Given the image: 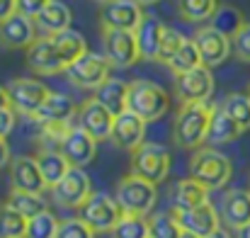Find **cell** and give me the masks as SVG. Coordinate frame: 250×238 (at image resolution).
I'll return each instance as SVG.
<instances>
[{
  "mask_svg": "<svg viewBox=\"0 0 250 238\" xmlns=\"http://www.w3.org/2000/svg\"><path fill=\"white\" fill-rule=\"evenodd\" d=\"M211 114H214V105H209V102H182V107L175 117V127H172L175 144L180 149H189V151L202 149V144L207 141Z\"/></svg>",
  "mask_w": 250,
  "mask_h": 238,
  "instance_id": "cell-1",
  "label": "cell"
},
{
  "mask_svg": "<svg viewBox=\"0 0 250 238\" xmlns=\"http://www.w3.org/2000/svg\"><path fill=\"white\" fill-rule=\"evenodd\" d=\"M170 107V95L166 90L153 83V80H131L129 83V100L126 109L139 114L144 122H156L161 119Z\"/></svg>",
  "mask_w": 250,
  "mask_h": 238,
  "instance_id": "cell-2",
  "label": "cell"
},
{
  "mask_svg": "<svg viewBox=\"0 0 250 238\" xmlns=\"http://www.w3.org/2000/svg\"><path fill=\"white\" fill-rule=\"evenodd\" d=\"M233 165L216 149H197L189 158V177L202 182L207 190H219L231 180Z\"/></svg>",
  "mask_w": 250,
  "mask_h": 238,
  "instance_id": "cell-3",
  "label": "cell"
},
{
  "mask_svg": "<svg viewBox=\"0 0 250 238\" xmlns=\"http://www.w3.org/2000/svg\"><path fill=\"white\" fill-rule=\"evenodd\" d=\"M156 197H158L156 185L139 177V175H134V173L124 175L117 182V190H114V199L119 202L122 212L124 214H136V216H146L153 209Z\"/></svg>",
  "mask_w": 250,
  "mask_h": 238,
  "instance_id": "cell-4",
  "label": "cell"
},
{
  "mask_svg": "<svg viewBox=\"0 0 250 238\" xmlns=\"http://www.w3.org/2000/svg\"><path fill=\"white\" fill-rule=\"evenodd\" d=\"M78 212H81L78 216L95 234H112V229L124 216L119 202L114 197H109V195H102V192H92Z\"/></svg>",
  "mask_w": 250,
  "mask_h": 238,
  "instance_id": "cell-5",
  "label": "cell"
},
{
  "mask_svg": "<svg viewBox=\"0 0 250 238\" xmlns=\"http://www.w3.org/2000/svg\"><path fill=\"white\" fill-rule=\"evenodd\" d=\"M102 51L112 64V68H131L141 59L136 34L129 29L102 27Z\"/></svg>",
  "mask_w": 250,
  "mask_h": 238,
  "instance_id": "cell-6",
  "label": "cell"
},
{
  "mask_svg": "<svg viewBox=\"0 0 250 238\" xmlns=\"http://www.w3.org/2000/svg\"><path fill=\"white\" fill-rule=\"evenodd\" d=\"M131 173L158 185L170 173V153L161 144H141L131 151Z\"/></svg>",
  "mask_w": 250,
  "mask_h": 238,
  "instance_id": "cell-7",
  "label": "cell"
},
{
  "mask_svg": "<svg viewBox=\"0 0 250 238\" xmlns=\"http://www.w3.org/2000/svg\"><path fill=\"white\" fill-rule=\"evenodd\" d=\"M51 95V90L37 78H15L7 85V97H10V107L17 114L24 117H34L39 112V107L46 102V97Z\"/></svg>",
  "mask_w": 250,
  "mask_h": 238,
  "instance_id": "cell-8",
  "label": "cell"
},
{
  "mask_svg": "<svg viewBox=\"0 0 250 238\" xmlns=\"http://www.w3.org/2000/svg\"><path fill=\"white\" fill-rule=\"evenodd\" d=\"M109 71H112V64L107 61L104 54H92L87 51L85 56H81L76 64H71L66 68V76L68 80L76 85V87H83V90H97L100 85H104L109 80Z\"/></svg>",
  "mask_w": 250,
  "mask_h": 238,
  "instance_id": "cell-9",
  "label": "cell"
},
{
  "mask_svg": "<svg viewBox=\"0 0 250 238\" xmlns=\"http://www.w3.org/2000/svg\"><path fill=\"white\" fill-rule=\"evenodd\" d=\"M51 195L56 199L59 207H66V209H81L87 197L92 195V182H90V175L85 173L83 168H71L63 180L51 187Z\"/></svg>",
  "mask_w": 250,
  "mask_h": 238,
  "instance_id": "cell-10",
  "label": "cell"
},
{
  "mask_svg": "<svg viewBox=\"0 0 250 238\" xmlns=\"http://www.w3.org/2000/svg\"><path fill=\"white\" fill-rule=\"evenodd\" d=\"M192 39H194V44H197V49H199L202 66H207V68L221 66V64L229 59V54L233 51L231 37L224 34V32H219V29L211 27V24H209V27H199Z\"/></svg>",
  "mask_w": 250,
  "mask_h": 238,
  "instance_id": "cell-11",
  "label": "cell"
},
{
  "mask_svg": "<svg viewBox=\"0 0 250 238\" xmlns=\"http://www.w3.org/2000/svg\"><path fill=\"white\" fill-rule=\"evenodd\" d=\"M78 127L85 129L92 139L97 141H104V139H112V129H114V114L102 105L97 102L95 97L85 100L83 105L78 107Z\"/></svg>",
  "mask_w": 250,
  "mask_h": 238,
  "instance_id": "cell-12",
  "label": "cell"
},
{
  "mask_svg": "<svg viewBox=\"0 0 250 238\" xmlns=\"http://www.w3.org/2000/svg\"><path fill=\"white\" fill-rule=\"evenodd\" d=\"M27 66L32 73L37 76H56V73H66V64L61 61L54 39L51 37H39L24 54Z\"/></svg>",
  "mask_w": 250,
  "mask_h": 238,
  "instance_id": "cell-13",
  "label": "cell"
},
{
  "mask_svg": "<svg viewBox=\"0 0 250 238\" xmlns=\"http://www.w3.org/2000/svg\"><path fill=\"white\" fill-rule=\"evenodd\" d=\"M39 39V29L32 17L27 15H10L5 22H0V44L5 49H29Z\"/></svg>",
  "mask_w": 250,
  "mask_h": 238,
  "instance_id": "cell-14",
  "label": "cell"
},
{
  "mask_svg": "<svg viewBox=\"0 0 250 238\" xmlns=\"http://www.w3.org/2000/svg\"><path fill=\"white\" fill-rule=\"evenodd\" d=\"M144 10L136 0H109L100 10V22L102 27H114V29H129L136 32V27L144 20Z\"/></svg>",
  "mask_w": 250,
  "mask_h": 238,
  "instance_id": "cell-15",
  "label": "cell"
},
{
  "mask_svg": "<svg viewBox=\"0 0 250 238\" xmlns=\"http://www.w3.org/2000/svg\"><path fill=\"white\" fill-rule=\"evenodd\" d=\"M175 90L182 102H207L214 92V76L211 68L199 66L185 76L175 78Z\"/></svg>",
  "mask_w": 250,
  "mask_h": 238,
  "instance_id": "cell-16",
  "label": "cell"
},
{
  "mask_svg": "<svg viewBox=\"0 0 250 238\" xmlns=\"http://www.w3.org/2000/svg\"><path fill=\"white\" fill-rule=\"evenodd\" d=\"M59 151L66 156V160L73 168H85L87 163H92L95 153H97V139H92L85 129H81L78 124L66 134V139L61 141Z\"/></svg>",
  "mask_w": 250,
  "mask_h": 238,
  "instance_id": "cell-17",
  "label": "cell"
},
{
  "mask_svg": "<svg viewBox=\"0 0 250 238\" xmlns=\"http://www.w3.org/2000/svg\"><path fill=\"white\" fill-rule=\"evenodd\" d=\"M146 124L139 114L134 112H122L114 117V129H112V141L114 146L124 149V151H136L141 144H144V136H146Z\"/></svg>",
  "mask_w": 250,
  "mask_h": 238,
  "instance_id": "cell-18",
  "label": "cell"
},
{
  "mask_svg": "<svg viewBox=\"0 0 250 238\" xmlns=\"http://www.w3.org/2000/svg\"><path fill=\"white\" fill-rule=\"evenodd\" d=\"M10 182H12V190H22V192H34V195H42L46 187L44 182V175L39 170V163L37 158H29V156H17L10 163Z\"/></svg>",
  "mask_w": 250,
  "mask_h": 238,
  "instance_id": "cell-19",
  "label": "cell"
},
{
  "mask_svg": "<svg viewBox=\"0 0 250 238\" xmlns=\"http://www.w3.org/2000/svg\"><path fill=\"white\" fill-rule=\"evenodd\" d=\"M172 216L177 219V224L182 226V231L197 234L199 238L209 236L211 231H216L221 226L219 212L214 209L211 202H204V204H199L194 209H187V212H172Z\"/></svg>",
  "mask_w": 250,
  "mask_h": 238,
  "instance_id": "cell-20",
  "label": "cell"
},
{
  "mask_svg": "<svg viewBox=\"0 0 250 238\" xmlns=\"http://www.w3.org/2000/svg\"><path fill=\"white\" fill-rule=\"evenodd\" d=\"M221 221L238 231L250 224V190H229L221 199Z\"/></svg>",
  "mask_w": 250,
  "mask_h": 238,
  "instance_id": "cell-21",
  "label": "cell"
},
{
  "mask_svg": "<svg viewBox=\"0 0 250 238\" xmlns=\"http://www.w3.org/2000/svg\"><path fill=\"white\" fill-rule=\"evenodd\" d=\"M166 24L156 17V15H144L141 24L136 27V44H139V54L144 61H158V49H161V39H163Z\"/></svg>",
  "mask_w": 250,
  "mask_h": 238,
  "instance_id": "cell-22",
  "label": "cell"
},
{
  "mask_svg": "<svg viewBox=\"0 0 250 238\" xmlns=\"http://www.w3.org/2000/svg\"><path fill=\"white\" fill-rule=\"evenodd\" d=\"M71 7L61 0H51L37 17H34V24L39 29V37H54L59 32H66L71 29Z\"/></svg>",
  "mask_w": 250,
  "mask_h": 238,
  "instance_id": "cell-23",
  "label": "cell"
},
{
  "mask_svg": "<svg viewBox=\"0 0 250 238\" xmlns=\"http://www.w3.org/2000/svg\"><path fill=\"white\" fill-rule=\"evenodd\" d=\"M76 114H78V107L73 105V100L68 95L51 92L32 119L37 124H63V122H71Z\"/></svg>",
  "mask_w": 250,
  "mask_h": 238,
  "instance_id": "cell-24",
  "label": "cell"
},
{
  "mask_svg": "<svg viewBox=\"0 0 250 238\" xmlns=\"http://www.w3.org/2000/svg\"><path fill=\"white\" fill-rule=\"evenodd\" d=\"M209 202V190L197 182L194 177H187V180H177L170 190V204H172V212H187V209H194L199 204Z\"/></svg>",
  "mask_w": 250,
  "mask_h": 238,
  "instance_id": "cell-25",
  "label": "cell"
},
{
  "mask_svg": "<svg viewBox=\"0 0 250 238\" xmlns=\"http://www.w3.org/2000/svg\"><path fill=\"white\" fill-rule=\"evenodd\" d=\"M34 158H37V163H39V170H42L44 182H46L49 190L56 187V185L63 180V175L73 168L59 149H39Z\"/></svg>",
  "mask_w": 250,
  "mask_h": 238,
  "instance_id": "cell-26",
  "label": "cell"
},
{
  "mask_svg": "<svg viewBox=\"0 0 250 238\" xmlns=\"http://www.w3.org/2000/svg\"><path fill=\"white\" fill-rule=\"evenodd\" d=\"M241 134H243V129H241L221 107H214L211 124H209V131H207V144H211V146L231 144V141H236Z\"/></svg>",
  "mask_w": 250,
  "mask_h": 238,
  "instance_id": "cell-27",
  "label": "cell"
},
{
  "mask_svg": "<svg viewBox=\"0 0 250 238\" xmlns=\"http://www.w3.org/2000/svg\"><path fill=\"white\" fill-rule=\"evenodd\" d=\"M97 102H102L114 117L126 112V100H129V83L117 78H109L104 85H100L92 95Z\"/></svg>",
  "mask_w": 250,
  "mask_h": 238,
  "instance_id": "cell-28",
  "label": "cell"
},
{
  "mask_svg": "<svg viewBox=\"0 0 250 238\" xmlns=\"http://www.w3.org/2000/svg\"><path fill=\"white\" fill-rule=\"evenodd\" d=\"M51 39H54V46H56V51H59L61 61L66 64V68H68L71 64H76L81 56L87 54V42H85L83 34H81V32H76V29L59 32V34H54Z\"/></svg>",
  "mask_w": 250,
  "mask_h": 238,
  "instance_id": "cell-29",
  "label": "cell"
},
{
  "mask_svg": "<svg viewBox=\"0 0 250 238\" xmlns=\"http://www.w3.org/2000/svg\"><path fill=\"white\" fill-rule=\"evenodd\" d=\"M166 66L172 71L175 78H177V76H185V73H189V71H194V68H199V66H202V56H199V49H197L194 39H187V42L182 44V49L167 61Z\"/></svg>",
  "mask_w": 250,
  "mask_h": 238,
  "instance_id": "cell-30",
  "label": "cell"
},
{
  "mask_svg": "<svg viewBox=\"0 0 250 238\" xmlns=\"http://www.w3.org/2000/svg\"><path fill=\"white\" fill-rule=\"evenodd\" d=\"M219 2L216 0H177V12L187 22H207L216 15Z\"/></svg>",
  "mask_w": 250,
  "mask_h": 238,
  "instance_id": "cell-31",
  "label": "cell"
},
{
  "mask_svg": "<svg viewBox=\"0 0 250 238\" xmlns=\"http://www.w3.org/2000/svg\"><path fill=\"white\" fill-rule=\"evenodd\" d=\"M27 221L29 219L20 214L15 207H10L7 202L0 204V238H24Z\"/></svg>",
  "mask_w": 250,
  "mask_h": 238,
  "instance_id": "cell-32",
  "label": "cell"
},
{
  "mask_svg": "<svg viewBox=\"0 0 250 238\" xmlns=\"http://www.w3.org/2000/svg\"><path fill=\"white\" fill-rule=\"evenodd\" d=\"M221 109H224L243 131L250 129V97L248 95H241V92L226 95L224 102H221Z\"/></svg>",
  "mask_w": 250,
  "mask_h": 238,
  "instance_id": "cell-33",
  "label": "cell"
},
{
  "mask_svg": "<svg viewBox=\"0 0 250 238\" xmlns=\"http://www.w3.org/2000/svg\"><path fill=\"white\" fill-rule=\"evenodd\" d=\"M7 204L15 207L20 214H24L27 219L46 212V204L42 199V195H34V192H22V190H10L7 195Z\"/></svg>",
  "mask_w": 250,
  "mask_h": 238,
  "instance_id": "cell-34",
  "label": "cell"
},
{
  "mask_svg": "<svg viewBox=\"0 0 250 238\" xmlns=\"http://www.w3.org/2000/svg\"><path fill=\"white\" fill-rule=\"evenodd\" d=\"M59 226H61V221L46 209V212H42V214H37L27 221L24 238H56L59 236Z\"/></svg>",
  "mask_w": 250,
  "mask_h": 238,
  "instance_id": "cell-35",
  "label": "cell"
},
{
  "mask_svg": "<svg viewBox=\"0 0 250 238\" xmlns=\"http://www.w3.org/2000/svg\"><path fill=\"white\" fill-rule=\"evenodd\" d=\"M112 238H151L148 234V219L136 214H124L119 224L112 229Z\"/></svg>",
  "mask_w": 250,
  "mask_h": 238,
  "instance_id": "cell-36",
  "label": "cell"
},
{
  "mask_svg": "<svg viewBox=\"0 0 250 238\" xmlns=\"http://www.w3.org/2000/svg\"><path fill=\"white\" fill-rule=\"evenodd\" d=\"M211 20H214V24H211V27H216L219 32H224V34H229V37H233V34L246 24L243 12H241V10H236V7H231V5L219 7V10H216V15H214Z\"/></svg>",
  "mask_w": 250,
  "mask_h": 238,
  "instance_id": "cell-37",
  "label": "cell"
},
{
  "mask_svg": "<svg viewBox=\"0 0 250 238\" xmlns=\"http://www.w3.org/2000/svg\"><path fill=\"white\" fill-rule=\"evenodd\" d=\"M148 234L151 238H180L182 226L172 214H153L148 219Z\"/></svg>",
  "mask_w": 250,
  "mask_h": 238,
  "instance_id": "cell-38",
  "label": "cell"
},
{
  "mask_svg": "<svg viewBox=\"0 0 250 238\" xmlns=\"http://www.w3.org/2000/svg\"><path fill=\"white\" fill-rule=\"evenodd\" d=\"M187 39L177 32V29H172V27H166V32H163V39H161V49H158V61L161 64H167L180 49H182V44H185Z\"/></svg>",
  "mask_w": 250,
  "mask_h": 238,
  "instance_id": "cell-39",
  "label": "cell"
},
{
  "mask_svg": "<svg viewBox=\"0 0 250 238\" xmlns=\"http://www.w3.org/2000/svg\"><path fill=\"white\" fill-rule=\"evenodd\" d=\"M56 238H95V231L85 224L81 216H76V219H63L61 221Z\"/></svg>",
  "mask_w": 250,
  "mask_h": 238,
  "instance_id": "cell-40",
  "label": "cell"
},
{
  "mask_svg": "<svg viewBox=\"0 0 250 238\" xmlns=\"http://www.w3.org/2000/svg\"><path fill=\"white\" fill-rule=\"evenodd\" d=\"M231 44H233V54H236L243 64H250V22H246V24L231 37Z\"/></svg>",
  "mask_w": 250,
  "mask_h": 238,
  "instance_id": "cell-41",
  "label": "cell"
},
{
  "mask_svg": "<svg viewBox=\"0 0 250 238\" xmlns=\"http://www.w3.org/2000/svg\"><path fill=\"white\" fill-rule=\"evenodd\" d=\"M51 0H17V12L20 15H27V17H37Z\"/></svg>",
  "mask_w": 250,
  "mask_h": 238,
  "instance_id": "cell-42",
  "label": "cell"
},
{
  "mask_svg": "<svg viewBox=\"0 0 250 238\" xmlns=\"http://www.w3.org/2000/svg\"><path fill=\"white\" fill-rule=\"evenodd\" d=\"M15 119H17V112L7 105V107H0V136L7 139V134L15 129Z\"/></svg>",
  "mask_w": 250,
  "mask_h": 238,
  "instance_id": "cell-43",
  "label": "cell"
},
{
  "mask_svg": "<svg viewBox=\"0 0 250 238\" xmlns=\"http://www.w3.org/2000/svg\"><path fill=\"white\" fill-rule=\"evenodd\" d=\"M15 12H17V0H0V22H5Z\"/></svg>",
  "mask_w": 250,
  "mask_h": 238,
  "instance_id": "cell-44",
  "label": "cell"
},
{
  "mask_svg": "<svg viewBox=\"0 0 250 238\" xmlns=\"http://www.w3.org/2000/svg\"><path fill=\"white\" fill-rule=\"evenodd\" d=\"M7 163H12V160H10V146H7V141L0 136V168H5Z\"/></svg>",
  "mask_w": 250,
  "mask_h": 238,
  "instance_id": "cell-45",
  "label": "cell"
},
{
  "mask_svg": "<svg viewBox=\"0 0 250 238\" xmlns=\"http://www.w3.org/2000/svg\"><path fill=\"white\" fill-rule=\"evenodd\" d=\"M204 238H231V234H229L226 229H221V226H219L216 231H211L209 236H204Z\"/></svg>",
  "mask_w": 250,
  "mask_h": 238,
  "instance_id": "cell-46",
  "label": "cell"
},
{
  "mask_svg": "<svg viewBox=\"0 0 250 238\" xmlns=\"http://www.w3.org/2000/svg\"><path fill=\"white\" fill-rule=\"evenodd\" d=\"M10 105V97H7V87L0 85V107H7Z\"/></svg>",
  "mask_w": 250,
  "mask_h": 238,
  "instance_id": "cell-47",
  "label": "cell"
},
{
  "mask_svg": "<svg viewBox=\"0 0 250 238\" xmlns=\"http://www.w3.org/2000/svg\"><path fill=\"white\" fill-rule=\"evenodd\" d=\"M236 238H250V224L243 226V229H238V231H236Z\"/></svg>",
  "mask_w": 250,
  "mask_h": 238,
  "instance_id": "cell-48",
  "label": "cell"
},
{
  "mask_svg": "<svg viewBox=\"0 0 250 238\" xmlns=\"http://www.w3.org/2000/svg\"><path fill=\"white\" fill-rule=\"evenodd\" d=\"M180 238H199V236H197V234H189V231H182Z\"/></svg>",
  "mask_w": 250,
  "mask_h": 238,
  "instance_id": "cell-49",
  "label": "cell"
},
{
  "mask_svg": "<svg viewBox=\"0 0 250 238\" xmlns=\"http://www.w3.org/2000/svg\"><path fill=\"white\" fill-rule=\"evenodd\" d=\"M136 2L144 7V5H153V2H158V0H136Z\"/></svg>",
  "mask_w": 250,
  "mask_h": 238,
  "instance_id": "cell-50",
  "label": "cell"
},
{
  "mask_svg": "<svg viewBox=\"0 0 250 238\" xmlns=\"http://www.w3.org/2000/svg\"><path fill=\"white\" fill-rule=\"evenodd\" d=\"M97 2H102V5H104V2H109V0H97Z\"/></svg>",
  "mask_w": 250,
  "mask_h": 238,
  "instance_id": "cell-51",
  "label": "cell"
},
{
  "mask_svg": "<svg viewBox=\"0 0 250 238\" xmlns=\"http://www.w3.org/2000/svg\"><path fill=\"white\" fill-rule=\"evenodd\" d=\"M246 95H248V97H250V85H248V92H246Z\"/></svg>",
  "mask_w": 250,
  "mask_h": 238,
  "instance_id": "cell-52",
  "label": "cell"
}]
</instances>
